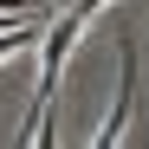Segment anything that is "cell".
I'll return each mask as SVG.
<instances>
[{
    "instance_id": "6da1fadb",
    "label": "cell",
    "mask_w": 149,
    "mask_h": 149,
    "mask_svg": "<svg viewBox=\"0 0 149 149\" xmlns=\"http://www.w3.org/2000/svg\"><path fill=\"white\" fill-rule=\"evenodd\" d=\"M91 19L78 7H65L58 19H45V33H39V84H33V110H26V130H19V143H45L52 130H45V110H52V97H58V78H65V58L78 52V39H84Z\"/></svg>"
},
{
    "instance_id": "7a4b0ae2",
    "label": "cell",
    "mask_w": 149,
    "mask_h": 149,
    "mask_svg": "<svg viewBox=\"0 0 149 149\" xmlns=\"http://www.w3.org/2000/svg\"><path fill=\"white\" fill-rule=\"evenodd\" d=\"M130 110H136V39H130V33H117V104H110V117L91 130V149L123 143V130H130Z\"/></svg>"
},
{
    "instance_id": "3957f363",
    "label": "cell",
    "mask_w": 149,
    "mask_h": 149,
    "mask_svg": "<svg viewBox=\"0 0 149 149\" xmlns=\"http://www.w3.org/2000/svg\"><path fill=\"white\" fill-rule=\"evenodd\" d=\"M71 7H78L84 19H97V13H104V7H110V0H71Z\"/></svg>"
}]
</instances>
